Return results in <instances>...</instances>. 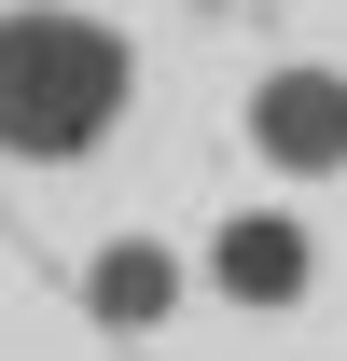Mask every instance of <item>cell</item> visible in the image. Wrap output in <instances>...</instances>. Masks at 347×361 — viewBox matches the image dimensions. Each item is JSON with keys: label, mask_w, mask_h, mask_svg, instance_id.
<instances>
[{"label": "cell", "mask_w": 347, "mask_h": 361, "mask_svg": "<svg viewBox=\"0 0 347 361\" xmlns=\"http://www.w3.org/2000/svg\"><path fill=\"white\" fill-rule=\"evenodd\" d=\"M139 111V42L84 0H0V153L14 167H84Z\"/></svg>", "instance_id": "6da1fadb"}, {"label": "cell", "mask_w": 347, "mask_h": 361, "mask_svg": "<svg viewBox=\"0 0 347 361\" xmlns=\"http://www.w3.org/2000/svg\"><path fill=\"white\" fill-rule=\"evenodd\" d=\"M236 126H250V153L278 180H334L347 167V70L334 56H278V70H250Z\"/></svg>", "instance_id": "7a4b0ae2"}, {"label": "cell", "mask_w": 347, "mask_h": 361, "mask_svg": "<svg viewBox=\"0 0 347 361\" xmlns=\"http://www.w3.org/2000/svg\"><path fill=\"white\" fill-rule=\"evenodd\" d=\"M195 264H209V292L236 319H292L319 292V236H305V209H222Z\"/></svg>", "instance_id": "3957f363"}, {"label": "cell", "mask_w": 347, "mask_h": 361, "mask_svg": "<svg viewBox=\"0 0 347 361\" xmlns=\"http://www.w3.org/2000/svg\"><path fill=\"white\" fill-rule=\"evenodd\" d=\"M167 306H181V250H153V236H97L84 250V319L97 334H153Z\"/></svg>", "instance_id": "277c9868"}]
</instances>
